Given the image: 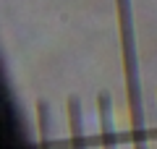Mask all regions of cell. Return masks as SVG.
<instances>
[{
  "instance_id": "6da1fadb",
  "label": "cell",
  "mask_w": 157,
  "mask_h": 149,
  "mask_svg": "<svg viewBox=\"0 0 157 149\" xmlns=\"http://www.w3.org/2000/svg\"><path fill=\"white\" fill-rule=\"evenodd\" d=\"M115 3H118V26H121L126 99H128V115H131V141H134V149H149L147 147L144 105H141V81H139L136 42H134V21H131V0H115Z\"/></svg>"
},
{
  "instance_id": "7a4b0ae2",
  "label": "cell",
  "mask_w": 157,
  "mask_h": 149,
  "mask_svg": "<svg viewBox=\"0 0 157 149\" xmlns=\"http://www.w3.org/2000/svg\"><path fill=\"white\" fill-rule=\"evenodd\" d=\"M97 113H100V136L102 149H115V131H113V99L107 92L97 94Z\"/></svg>"
},
{
  "instance_id": "3957f363",
  "label": "cell",
  "mask_w": 157,
  "mask_h": 149,
  "mask_svg": "<svg viewBox=\"0 0 157 149\" xmlns=\"http://www.w3.org/2000/svg\"><path fill=\"white\" fill-rule=\"evenodd\" d=\"M68 123H71V149H86L84 115H81L78 97H68Z\"/></svg>"
},
{
  "instance_id": "277c9868",
  "label": "cell",
  "mask_w": 157,
  "mask_h": 149,
  "mask_svg": "<svg viewBox=\"0 0 157 149\" xmlns=\"http://www.w3.org/2000/svg\"><path fill=\"white\" fill-rule=\"evenodd\" d=\"M37 131H39V149H50V107L45 99L37 102Z\"/></svg>"
}]
</instances>
